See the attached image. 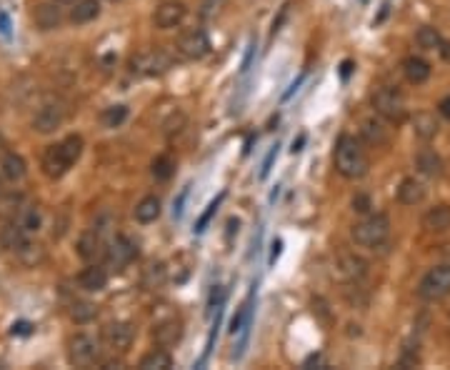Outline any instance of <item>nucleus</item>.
<instances>
[{
    "mask_svg": "<svg viewBox=\"0 0 450 370\" xmlns=\"http://www.w3.org/2000/svg\"><path fill=\"white\" fill-rule=\"evenodd\" d=\"M80 155H83V138L80 136L63 138L60 143H55V145H51L46 150V155H43V173L48 178H53V180H58V178H63L78 163Z\"/></svg>",
    "mask_w": 450,
    "mask_h": 370,
    "instance_id": "2",
    "label": "nucleus"
},
{
    "mask_svg": "<svg viewBox=\"0 0 450 370\" xmlns=\"http://www.w3.org/2000/svg\"><path fill=\"white\" fill-rule=\"evenodd\" d=\"M388 120L380 118V115H373V118H365L363 123H360V138H363L368 145H373V148H383V145H388L390 143V128L385 126Z\"/></svg>",
    "mask_w": 450,
    "mask_h": 370,
    "instance_id": "13",
    "label": "nucleus"
},
{
    "mask_svg": "<svg viewBox=\"0 0 450 370\" xmlns=\"http://www.w3.org/2000/svg\"><path fill=\"white\" fill-rule=\"evenodd\" d=\"M438 113L443 115V118L450 120V95H445L443 100L438 103Z\"/></svg>",
    "mask_w": 450,
    "mask_h": 370,
    "instance_id": "41",
    "label": "nucleus"
},
{
    "mask_svg": "<svg viewBox=\"0 0 450 370\" xmlns=\"http://www.w3.org/2000/svg\"><path fill=\"white\" fill-rule=\"evenodd\" d=\"M440 55H443V60H448L450 63V40H443V46H440Z\"/></svg>",
    "mask_w": 450,
    "mask_h": 370,
    "instance_id": "43",
    "label": "nucleus"
},
{
    "mask_svg": "<svg viewBox=\"0 0 450 370\" xmlns=\"http://www.w3.org/2000/svg\"><path fill=\"white\" fill-rule=\"evenodd\" d=\"M303 143H305V136H300L298 140H293V148H291L293 153H300V150H303Z\"/></svg>",
    "mask_w": 450,
    "mask_h": 370,
    "instance_id": "44",
    "label": "nucleus"
},
{
    "mask_svg": "<svg viewBox=\"0 0 450 370\" xmlns=\"http://www.w3.org/2000/svg\"><path fill=\"white\" fill-rule=\"evenodd\" d=\"M220 200H223V195L218 200H213L211 205H208V211L203 213V216H200V220H198V225H195V230H198V233H203V230H206V225H208V220H211L213 216H216V211H218V205H220Z\"/></svg>",
    "mask_w": 450,
    "mask_h": 370,
    "instance_id": "36",
    "label": "nucleus"
},
{
    "mask_svg": "<svg viewBox=\"0 0 450 370\" xmlns=\"http://www.w3.org/2000/svg\"><path fill=\"white\" fill-rule=\"evenodd\" d=\"M373 110H376V115L385 118L388 123L400 126V123H405V118H408V100H405L403 93L393 86L378 88V91L373 93Z\"/></svg>",
    "mask_w": 450,
    "mask_h": 370,
    "instance_id": "3",
    "label": "nucleus"
},
{
    "mask_svg": "<svg viewBox=\"0 0 450 370\" xmlns=\"http://www.w3.org/2000/svg\"><path fill=\"white\" fill-rule=\"evenodd\" d=\"M163 213V203H160L158 195H145L140 198V203L135 205V211H133V218H135L140 225H150L155 223Z\"/></svg>",
    "mask_w": 450,
    "mask_h": 370,
    "instance_id": "20",
    "label": "nucleus"
},
{
    "mask_svg": "<svg viewBox=\"0 0 450 370\" xmlns=\"http://www.w3.org/2000/svg\"><path fill=\"white\" fill-rule=\"evenodd\" d=\"M416 43L423 48V51H440V46H443V35H440L435 28H430V25H423V28L416 33Z\"/></svg>",
    "mask_w": 450,
    "mask_h": 370,
    "instance_id": "29",
    "label": "nucleus"
},
{
    "mask_svg": "<svg viewBox=\"0 0 450 370\" xmlns=\"http://www.w3.org/2000/svg\"><path fill=\"white\" fill-rule=\"evenodd\" d=\"M68 360L75 368H88V365L98 363V360H100V343L93 336L78 333V336H73L68 343Z\"/></svg>",
    "mask_w": 450,
    "mask_h": 370,
    "instance_id": "6",
    "label": "nucleus"
},
{
    "mask_svg": "<svg viewBox=\"0 0 450 370\" xmlns=\"http://www.w3.org/2000/svg\"><path fill=\"white\" fill-rule=\"evenodd\" d=\"M108 251V240H105V228L95 225V228L86 230L78 240V256L88 263H98L100 258H105Z\"/></svg>",
    "mask_w": 450,
    "mask_h": 370,
    "instance_id": "10",
    "label": "nucleus"
},
{
    "mask_svg": "<svg viewBox=\"0 0 450 370\" xmlns=\"http://www.w3.org/2000/svg\"><path fill=\"white\" fill-rule=\"evenodd\" d=\"M65 120V110L60 103H48L38 113L33 115V131L40 136H48V133H55L58 128L63 126Z\"/></svg>",
    "mask_w": 450,
    "mask_h": 370,
    "instance_id": "11",
    "label": "nucleus"
},
{
    "mask_svg": "<svg viewBox=\"0 0 450 370\" xmlns=\"http://www.w3.org/2000/svg\"><path fill=\"white\" fill-rule=\"evenodd\" d=\"M98 15H100V3H98V0H78L75 8L70 11V23L86 25V23H93Z\"/></svg>",
    "mask_w": 450,
    "mask_h": 370,
    "instance_id": "24",
    "label": "nucleus"
},
{
    "mask_svg": "<svg viewBox=\"0 0 450 370\" xmlns=\"http://www.w3.org/2000/svg\"><path fill=\"white\" fill-rule=\"evenodd\" d=\"M173 63H176V58H173L171 53L155 48V51H145L133 58L131 70L138 75H163L173 68Z\"/></svg>",
    "mask_w": 450,
    "mask_h": 370,
    "instance_id": "7",
    "label": "nucleus"
},
{
    "mask_svg": "<svg viewBox=\"0 0 450 370\" xmlns=\"http://www.w3.org/2000/svg\"><path fill=\"white\" fill-rule=\"evenodd\" d=\"M126 118H128V105H110V108H105L103 115H100L105 128H120L126 123Z\"/></svg>",
    "mask_w": 450,
    "mask_h": 370,
    "instance_id": "33",
    "label": "nucleus"
},
{
    "mask_svg": "<svg viewBox=\"0 0 450 370\" xmlns=\"http://www.w3.org/2000/svg\"><path fill=\"white\" fill-rule=\"evenodd\" d=\"M150 173H153V178L160 183L171 180L173 173H176V160H173L171 155H158V158L153 160V166H150Z\"/></svg>",
    "mask_w": 450,
    "mask_h": 370,
    "instance_id": "30",
    "label": "nucleus"
},
{
    "mask_svg": "<svg viewBox=\"0 0 450 370\" xmlns=\"http://www.w3.org/2000/svg\"><path fill=\"white\" fill-rule=\"evenodd\" d=\"M110 3H115V0H110Z\"/></svg>",
    "mask_w": 450,
    "mask_h": 370,
    "instance_id": "46",
    "label": "nucleus"
},
{
    "mask_svg": "<svg viewBox=\"0 0 450 370\" xmlns=\"http://www.w3.org/2000/svg\"><path fill=\"white\" fill-rule=\"evenodd\" d=\"M413 131H416V136L421 138V140H430V138L438 136L440 123L438 118H435V113H428V110L416 113V118H413Z\"/></svg>",
    "mask_w": 450,
    "mask_h": 370,
    "instance_id": "23",
    "label": "nucleus"
},
{
    "mask_svg": "<svg viewBox=\"0 0 450 370\" xmlns=\"http://www.w3.org/2000/svg\"><path fill=\"white\" fill-rule=\"evenodd\" d=\"M33 23L40 30H55L63 23V13H60V8L55 3H40V6L33 8Z\"/></svg>",
    "mask_w": 450,
    "mask_h": 370,
    "instance_id": "17",
    "label": "nucleus"
},
{
    "mask_svg": "<svg viewBox=\"0 0 450 370\" xmlns=\"http://www.w3.org/2000/svg\"><path fill=\"white\" fill-rule=\"evenodd\" d=\"M430 73H433V68H430V63H428L425 58L411 55L403 60V75L413 86H423V83L430 78Z\"/></svg>",
    "mask_w": 450,
    "mask_h": 370,
    "instance_id": "18",
    "label": "nucleus"
},
{
    "mask_svg": "<svg viewBox=\"0 0 450 370\" xmlns=\"http://www.w3.org/2000/svg\"><path fill=\"white\" fill-rule=\"evenodd\" d=\"M13 336H30V333H33V325L30 323H25V320H20V323H15L13 325Z\"/></svg>",
    "mask_w": 450,
    "mask_h": 370,
    "instance_id": "37",
    "label": "nucleus"
},
{
    "mask_svg": "<svg viewBox=\"0 0 450 370\" xmlns=\"http://www.w3.org/2000/svg\"><path fill=\"white\" fill-rule=\"evenodd\" d=\"M180 338H183V323H180V320L168 318V320H160V323H155V328H153L155 345L173 348L176 343H180Z\"/></svg>",
    "mask_w": 450,
    "mask_h": 370,
    "instance_id": "15",
    "label": "nucleus"
},
{
    "mask_svg": "<svg viewBox=\"0 0 450 370\" xmlns=\"http://www.w3.org/2000/svg\"><path fill=\"white\" fill-rule=\"evenodd\" d=\"M350 235L363 248H380V245H385L388 235H390V220H388L385 213L365 216L360 223H355Z\"/></svg>",
    "mask_w": 450,
    "mask_h": 370,
    "instance_id": "4",
    "label": "nucleus"
},
{
    "mask_svg": "<svg viewBox=\"0 0 450 370\" xmlns=\"http://www.w3.org/2000/svg\"><path fill=\"white\" fill-rule=\"evenodd\" d=\"M0 171H3V176H6L11 183L23 180L25 178V160L18 153H8L6 158H3V163H0Z\"/></svg>",
    "mask_w": 450,
    "mask_h": 370,
    "instance_id": "26",
    "label": "nucleus"
},
{
    "mask_svg": "<svg viewBox=\"0 0 450 370\" xmlns=\"http://www.w3.org/2000/svg\"><path fill=\"white\" fill-rule=\"evenodd\" d=\"M423 228L428 233H445V230H450V205L440 203L435 208H430L423 216Z\"/></svg>",
    "mask_w": 450,
    "mask_h": 370,
    "instance_id": "19",
    "label": "nucleus"
},
{
    "mask_svg": "<svg viewBox=\"0 0 450 370\" xmlns=\"http://www.w3.org/2000/svg\"><path fill=\"white\" fill-rule=\"evenodd\" d=\"M416 166H418V171L423 173V176H428V178H440L443 176V171H445V166H443V158H440L435 150H430V148H423L421 153L416 155Z\"/></svg>",
    "mask_w": 450,
    "mask_h": 370,
    "instance_id": "21",
    "label": "nucleus"
},
{
    "mask_svg": "<svg viewBox=\"0 0 450 370\" xmlns=\"http://www.w3.org/2000/svg\"><path fill=\"white\" fill-rule=\"evenodd\" d=\"M15 223L30 235V233H38L40 230V225H43V216H40V211L35 208V205H28V208H20V213L15 216Z\"/></svg>",
    "mask_w": 450,
    "mask_h": 370,
    "instance_id": "27",
    "label": "nucleus"
},
{
    "mask_svg": "<svg viewBox=\"0 0 450 370\" xmlns=\"http://www.w3.org/2000/svg\"><path fill=\"white\" fill-rule=\"evenodd\" d=\"M280 248H283V240H273V245H270L268 265H275V260H278V256H280Z\"/></svg>",
    "mask_w": 450,
    "mask_h": 370,
    "instance_id": "39",
    "label": "nucleus"
},
{
    "mask_svg": "<svg viewBox=\"0 0 450 370\" xmlns=\"http://www.w3.org/2000/svg\"><path fill=\"white\" fill-rule=\"evenodd\" d=\"M166 278H168L166 265H163V263H153V265H148V268H145V275H143V285L153 291V288H160V285L166 283Z\"/></svg>",
    "mask_w": 450,
    "mask_h": 370,
    "instance_id": "32",
    "label": "nucleus"
},
{
    "mask_svg": "<svg viewBox=\"0 0 450 370\" xmlns=\"http://www.w3.org/2000/svg\"><path fill=\"white\" fill-rule=\"evenodd\" d=\"M333 163H336V171L340 173L345 180H360V178L368 173V168H371V158H368L363 138L343 133L336 143Z\"/></svg>",
    "mask_w": 450,
    "mask_h": 370,
    "instance_id": "1",
    "label": "nucleus"
},
{
    "mask_svg": "<svg viewBox=\"0 0 450 370\" xmlns=\"http://www.w3.org/2000/svg\"><path fill=\"white\" fill-rule=\"evenodd\" d=\"M0 35L3 38H11V18L6 13H0Z\"/></svg>",
    "mask_w": 450,
    "mask_h": 370,
    "instance_id": "38",
    "label": "nucleus"
},
{
    "mask_svg": "<svg viewBox=\"0 0 450 370\" xmlns=\"http://www.w3.org/2000/svg\"><path fill=\"white\" fill-rule=\"evenodd\" d=\"M398 200L403 205H418L425 200V185L416 178H405L398 185Z\"/></svg>",
    "mask_w": 450,
    "mask_h": 370,
    "instance_id": "22",
    "label": "nucleus"
},
{
    "mask_svg": "<svg viewBox=\"0 0 450 370\" xmlns=\"http://www.w3.org/2000/svg\"><path fill=\"white\" fill-rule=\"evenodd\" d=\"M183 18H185V3H180V0H166V3H160V6L155 8L153 20L160 30H171L183 23Z\"/></svg>",
    "mask_w": 450,
    "mask_h": 370,
    "instance_id": "14",
    "label": "nucleus"
},
{
    "mask_svg": "<svg viewBox=\"0 0 450 370\" xmlns=\"http://www.w3.org/2000/svg\"><path fill=\"white\" fill-rule=\"evenodd\" d=\"M108 268H103V265H98V263H91L83 273L78 275V285L83 288V291L88 293H100L105 291V285H108Z\"/></svg>",
    "mask_w": 450,
    "mask_h": 370,
    "instance_id": "16",
    "label": "nucleus"
},
{
    "mask_svg": "<svg viewBox=\"0 0 450 370\" xmlns=\"http://www.w3.org/2000/svg\"><path fill=\"white\" fill-rule=\"evenodd\" d=\"M98 315V305L95 303H88V300H80V303H73L70 305V318L75 320V323H91L93 318Z\"/></svg>",
    "mask_w": 450,
    "mask_h": 370,
    "instance_id": "31",
    "label": "nucleus"
},
{
    "mask_svg": "<svg viewBox=\"0 0 450 370\" xmlns=\"http://www.w3.org/2000/svg\"><path fill=\"white\" fill-rule=\"evenodd\" d=\"M176 51L183 60H200L211 53V40H208V33L203 28H190L178 38Z\"/></svg>",
    "mask_w": 450,
    "mask_h": 370,
    "instance_id": "8",
    "label": "nucleus"
},
{
    "mask_svg": "<svg viewBox=\"0 0 450 370\" xmlns=\"http://www.w3.org/2000/svg\"><path fill=\"white\" fill-rule=\"evenodd\" d=\"M135 258H138V243H133L128 235H115L108 243V251H105L103 260L110 270H123L128 268Z\"/></svg>",
    "mask_w": 450,
    "mask_h": 370,
    "instance_id": "9",
    "label": "nucleus"
},
{
    "mask_svg": "<svg viewBox=\"0 0 450 370\" xmlns=\"http://www.w3.org/2000/svg\"><path fill=\"white\" fill-rule=\"evenodd\" d=\"M140 368L143 370H168L173 368V358L168 350H150L148 355H143L140 358Z\"/></svg>",
    "mask_w": 450,
    "mask_h": 370,
    "instance_id": "28",
    "label": "nucleus"
},
{
    "mask_svg": "<svg viewBox=\"0 0 450 370\" xmlns=\"http://www.w3.org/2000/svg\"><path fill=\"white\" fill-rule=\"evenodd\" d=\"M338 273L345 280H360L368 273V263L358 256H343L340 260H338Z\"/></svg>",
    "mask_w": 450,
    "mask_h": 370,
    "instance_id": "25",
    "label": "nucleus"
},
{
    "mask_svg": "<svg viewBox=\"0 0 450 370\" xmlns=\"http://www.w3.org/2000/svg\"><path fill=\"white\" fill-rule=\"evenodd\" d=\"M353 211L355 213H360V216H368L371 213V208H373V200H371V195H365V193H358L353 198Z\"/></svg>",
    "mask_w": 450,
    "mask_h": 370,
    "instance_id": "35",
    "label": "nucleus"
},
{
    "mask_svg": "<svg viewBox=\"0 0 450 370\" xmlns=\"http://www.w3.org/2000/svg\"><path fill=\"white\" fill-rule=\"evenodd\" d=\"M418 296L428 303L443 300L450 296V263L448 265H435L433 270H428L423 275L421 285H418Z\"/></svg>",
    "mask_w": 450,
    "mask_h": 370,
    "instance_id": "5",
    "label": "nucleus"
},
{
    "mask_svg": "<svg viewBox=\"0 0 450 370\" xmlns=\"http://www.w3.org/2000/svg\"><path fill=\"white\" fill-rule=\"evenodd\" d=\"M58 3H73V0H58Z\"/></svg>",
    "mask_w": 450,
    "mask_h": 370,
    "instance_id": "45",
    "label": "nucleus"
},
{
    "mask_svg": "<svg viewBox=\"0 0 450 370\" xmlns=\"http://www.w3.org/2000/svg\"><path fill=\"white\" fill-rule=\"evenodd\" d=\"M353 68H355L353 60H343V65H340V78H343V80H348V75L353 73Z\"/></svg>",
    "mask_w": 450,
    "mask_h": 370,
    "instance_id": "42",
    "label": "nucleus"
},
{
    "mask_svg": "<svg viewBox=\"0 0 450 370\" xmlns=\"http://www.w3.org/2000/svg\"><path fill=\"white\" fill-rule=\"evenodd\" d=\"M18 258L25 263V265H35V263H40L43 260V248L40 245H35V243H25L20 251H18Z\"/></svg>",
    "mask_w": 450,
    "mask_h": 370,
    "instance_id": "34",
    "label": "nucleus"
},
{
    "mask_svg": "<svg viewBox=\"0 0 450 370\" xmlns=\"http://www.w3.org/2000/svg\"><path fill=\"white\" fill-rule=\"evenodd\" d=\"M275 155H278V150L273 148V150H270V153H268V158H265V163H263L260 178H265V176H268V173H270V166H273V158H275Z\"/></svg>",
    "mask_w": 450,
    "mask_h": 370,
    "instance_id": "40",
    "label": "nucleus"
},
{
    "mask_svg": "<svg viewBox=\"0 0 450 370\" xmlns=\"http://www.w3.org/2000/svg\"><path fill=\"white\" fill-rule=\"evenodd\" d=\"M103 343H108L113 350H128L133 345V338H135V328L131 323H123V320H115L108 323L100 333Z\"/></svg>",
    "mask_w": 450,
    "mask_h": 370,
    "instance_id": "12",
    "label": "nucleus"
}]
</instances>
